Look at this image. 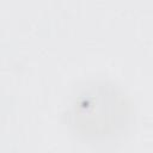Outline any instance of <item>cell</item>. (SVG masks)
<instances>
[{
	"label": "cell",
	"instance_id": "6da1fadb",
	"mask_svg": "<svg viewBox=\"0 0 153 153\" xmlns=\"http://www.w3.org/2000/svg\"><path fill=\"white\" fill-rule=\"evenodd\" d=\"M130 109L124 94L108 82H90L73 96L67 118L79 136L108 140L121 135L129 126Z\"/></svg>",
	"mask_w": 153,
	"mask_h": 153
}]
</instances>
